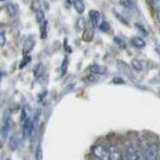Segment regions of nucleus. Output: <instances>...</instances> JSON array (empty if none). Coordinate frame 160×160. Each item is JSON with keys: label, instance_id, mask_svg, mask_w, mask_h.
I'll return each instance as SVG.
<instances>
[{"label": "nucleus", "instance_id": "obj_23", "mask_svg": "<svg viewBox=\"0 0 160 160\" xmlns=\"http://www.w3.org/2000/svg\"><path fill=\"white\" fill-rule=\"evenodd\" d=\"M6 42V38H5L4 33H0V46H3Z\"/></svg>", "mask_w": 160, "mask_h": 160}, {"label": "nucleus", "instance_id": "obj_24", "mask_svg": "<svg viewBox=\"0 0 160 160\" xmlns=\"http://www.w3.org/2000/svg\"><path fill=\"white\" fill-rule=\"evenodd\" d=\"M120 3H121L122 5H124V6H129L130 5L129 0H120Z\"/></svg>", "mask_w": 160, "mask_h": 160}, {"label": "nucleus", "instance_id": "obj_2", "mask_svg": "<svg viewBox=\"0 0 160 160\" xmlns=\"http://www.w3.org/2000/svg\"><path fill=\"white\" fill-rule=\"evenodd\" d=\"M158 157V146L157 144L151 143L148 145L146 152L144 154V160H157Z\"/></svg>", "mask_w": 160, "mask_h": 160}, {"label": "nucleus", "instance_id": "obj_18", "mask_svg": "<svg viewBox=\"0 0 160 160\" xmlns=\"http://www.w3.org/2000/svg\"><path fill=\"white\" fill-rule=\"evenodd\" d=\"M44 17H45V14L43 12V10L39 9L36 11V18H37V21L38 22H42L44 21Z\"/></svg>", "mask_w": 160, "mask_h": 160}, {"label": "nucleus", "instance_id": "obj_21", "mask_svg": "<svg viewBox=\"0 0 160 160\" xmlns=\"http://www.w3.org/2000/svg\"><path fill=\"white\" fill-rule=\"evenodd\" d=\"M42 68H43V65L41 63H39L36 67H35L34 69V74L36 75V76L38 77L39 75H42Z\"/></svg>", "mask_w": 160, "mask_h": 160}, {"label": "nucleus", "instance_id": "obj_6", "mask_svg": "<svg viewBox=\"0 0 160 160\" xmlns=\"http://www.w3.org/2000/svg\"><path fill=\"white\" fill-rule=\"evenodd\" d=\"M35 45V40L33 37H28L25 40V42L23 44V52L24 54H28L31 50L33 49Z\"/></svg>", "mask_w": 160, "mask_h": 160}, {"label": "nucleus", "instance_id": "obj_15", "mask_svg": "<svg viewBox=\"0 0 160 160\" xmlns=\"http://www.w3.org/2000/svg\"><path fill=\"white\" fill-rule=\"evenodd\" d=\"M35 160H43V151L40 145H38L35 150Z\"/></svg>", "mask_w": 160, "mask_h": 160}, {"label": "nucleus", "instance_id": "obj_22", "mask_svg": "<svg viewBox=\"0 0 160 160\" xmlns=\"http://www.w3.org/2000/svg\"><path fill=\"white\" fill-rule=\"evenodd\" d=\"M47 32H46V22L43 24V26H41V38H46Z\"/></svg>", "mask_w": 160, "mask_h": 160}, {"label": "nucleus", "instance_id": "obj_16", "mask_svg": "<svg viewBox=\"0 0 160 160\" xmlns=\"http://www.w3.org/2000/svg\"><path fill=\"white\" fill-rule=\"evenodd\" d=\"M150 5L156 11H160V0H150Z\"/></svg>", "mask_w": 160, "mask_h": 160}, {"label": "nucleus", "instance_id": "obj_9", "mask_svg": "<svg viewBox=\"0 0 160 160\" xmlns=\"http://www.w3.org/2000/svg\"><path fill=\"white\" fill-rule=\"evenodd\" d=\"M10 120L8 117H5L4 118V122H3V125H2V127H1V134H3V136L4 137H6L9 131H10Z\"/></svg>", "mask_w": 160, "mask_h": 160}, {"label": "nucleus", "instance_id": "obj_12", "mask_svg": "<svg viewBox=\"0 0 160 160\" xmlns=\"http://www.w3.org/2000/svg\"><path fill=\"white\" fill-rule=\"evenodd\" d=\"M131 66L135 70H137V71H141V70L143 69L142 63H141V61H139L138 59H132L131 60Z\"/></svg>", "mask_w": 160, "mask_h": 160}, {"label": "nucleus", "instance_id": "obj_20", "mask_svg": "<svg viewBox=\"0 0 160 160\" xmlns=\"http://www.w3.org/2000/svg\"><path fill=\"white\" fill-rule=\"evenodd\" d=\"M67 66H68V59H67V57H65L62 64H61V73H62V75H64L65 73H66Z\"/></svg>", "mask_w": 160, "mask_h": 160}, {"label": "nucleus", "instance_id": "obj_25", "mask_svg": "<svg viewBox=\"0 0 160 160\" xmlns=\"http://www.w3.org/2000/svg\"><path fill=\"white\" fill-rule=\"evenodd\" d=\"M29 61H30V57H29V56H27V59H24V60H23V62L21 63V66H20V67H21V68H22V67H24L25 63L27 64V63H28Z\"/></svg>", "mask_w": 160, "mask_h": 160}, {"label": "nucleus", "instance_id": "obj_7", "mask_svg": "<svg viewBox=\"0 0 160 160\" xmlns=\"http://www.w3.org/2000/svg\"><path fill=\"white\" fill-rule=\"evenodd\" d=\"M21 144H22V141L21 139L17 136H11L10 137V140H9V146L11 147L13 150H16L18 148L21 147Z\"/></svg>", "mask_w": 160, "mask_h": 160}, {"label": "nucleus", "instance_id": "obj_14", "mask_svg": "<svg viewBox=\"0 0 160 160\" xmlns=\"http://www.w3.org/2000/svg\"><path fill=\"white\" fill-rule=\"evenodd\" d=\"M90 71L93 72V73H96V74H101L104 72V69L102 66H100V65H97V64H94L92 66H90Z\"/></svg>", "mask_w": 160, "mask_h": 160}, {"label": "nucleus", "instance_id": "obj_5", "mask_svg": "<svg viewBox=\"0 0 160 160\" xmlns=\"http://www.w3.org/2000/svg\"><path fill=\"white\" fill-rule=\"evenodd\" d=\"M89 17H90V21L94 28H96L99 26V21H100V13L97 10H91L89 12Z\"/></svg>", "mask_w": 160, "mask_h": 160}, {"label": "nucleus", "instance_id": "obj_10", "mask_svg": "<svg viewBox=\"0 0 160 160\" xmlns=\"http://www.w3.org/2000/svg\"><path fill=\"white\" fill-rule=\"evenodd\" d=\"M126 159L127 160H137V152L135 151L133 146H128L126 149Z\"/></svg>", "mask_w": 160, "mask_h": 160}, {"label": "nucleus", "instance_id": "obj_13", "mask_svg": "<svg viewBox=\"0 0 160 160\" xmlns=\"http://www.w3.org/2000/svg\"><path fill=\"white\" fill-rule=\"evenodd\" d=\"M6 8H7V11H8V13H9L10 15H11V16H14V15L17 13V10H18V8H17L16 5L13 4V3H9V4H7Z\"/></svg>", "mask_w": 160, "mask_h": 160}, {"label": "nucleus", "instance_id": "obj_26", "mask_svg": "<svg viewBox=\"0 0 160 160\" xmlns=\"http://www.w3.org/2000/svg\"><path fill=\"white\" fill-rule=\"evenodd\" d=\"M156 19H157L158 22H160V11L156 13Z\"/></svg>", "mask_w": 160, "mask_h": 160}, {"label": "nucleus", "instance_id": "obj_8", "mask_svg": "<svg viewBox=\"0 0 160 160\" xmlns=\"http://www.w3.org/2000/svg\"><path fill=\"white\" fill-rule=\"evenodd\" d=\"M73 5H74V8L75 10L77 11V13L79 14H82L85 10V4L83 2V0H73Z\"/></svg>", "mask_w": 160, "mask_h": 160}, {"label": "nucleus", "instance_id": "obj_3", "mask_svg": "<svg viewBox=\"0 0 160 160\" xmlns=\"http://www.w3.org/2000/svg\"><path fill=\"white\" fill-rule=\"evenodd\" d=\"M32 133V121L29 117L23 121V138L28 139L31 136Z\"/></svg>", "mask_w": 160, "mask_h": 160}, {"label": "nucleus", "instance_id": "obj_27", "mask_svg": "<svg viewBox=\"0 0 160 160\" xmlns=\"http://www.w3.org/2000/svg\"><path fill=\"white\" fill-rule=\"evenodd\" d=\"M67 2H68L69 4H71V3L73 2V0H67Z\"/></svg>", "mask_w": 160, "mask_h": 160}, {"label": "nucleus", "instance_id": "obj_17", "mask_svg": "<svg viewBox=\"0 0 160 160\" xmlns=\"http://www.w3.org/2000/svg\"><path fill=\"white\" fill-rule=\"evenodd\" d=\"M114 41H115V43H116L121 49H125V48H126V43H125L121 38L115 37V38H114Z\"/></svg>", "mask_w": 160, "mask_h": 160}, {"label": "nucleus", "instance_id": "obj_4", "mask_svg": "<svg viewBox=\"0 0 160 160\" xmlns=\"http://www.w3.org/2000/svg\"><path fill=\"white\" fill-rule=\"evenodd\" d=\"M108 153L110 156V160H121L122 155L120 153L118 147L116 146H109L108 147Z\"/></svg>", "mask_w": 160, "mask_h": 160}, {"label": "nucleus", "instance_id": "obj_28", "mask_svg": "<svg viewBox=\"0 0 160 160\" xmlns=\"http://www.w3.org/2000/svg\"><path fill=\"white\" fill-rule=\"evenodd\" d=\"M158 160H160V157H159V159H158Z\"/></svg>", "mask_w": 160, "mask_h": 160}, {"label": "nucleus", "instance_id": "obj_1", "mask_svg": "<svg viewBox=\"0 0 160 160\" xmlns=\"http://www.w3.org/2000/svg\"><path fill=\"white\" fill-rule=\"evenodd\" d=\"M92 152L99 160H110L108 150L105 147L101 146V145H96V146H94L92 148Z\"/></svg>", "mask_w": 160, "mask_h": 160}, {"label": "nucleus", "instance_id": "obj_19", "mask_svg": "<svg viewBox=\"0 0 160 160\" xmlns=\"http://www.w3.org/2000/svg\"><path fill=\"white\" fill-rule=\"evenodd\" d=\"M99 28H100V30H101V31H103V32H107L108 30H109V28H110L109 23L106 22V21H102L101 23L99 24Z\"/></svg>", "mask_w": 160, "mask_h": 160}, {"label": "nucleus", "instance_id": "obj_11", "mask_svg": "<svg viewBox=\"0 0 160 160\" xmlns=\"http://www.w3.org/2000/svg\"><path fill=\"white\" fill-rule=\"evenodd\" d=\"M132 44L137 48H142V47L145 46V41H144L143 38L136 36V37H134L132 39Z\"/></svg>", "mask_w": 160, "mask_h": 160}]
</instances>
